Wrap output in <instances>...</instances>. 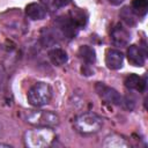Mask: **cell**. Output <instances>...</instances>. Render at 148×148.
I'll use <instances>...</instances> for the list:
<instances>
[{"mask_svg":"<svg viewBox=\"0 0 148 148\" xmlns=\"http://www.w3.org/2000/svg\"><path fill=\"white\" fill-rule=\"evenodd\" d=\"M49 58H50L51 62L56 66H62L68 60V56H67L66 51L62 49H59V47H54V49L50 50L49 51Z\"/></svg>","mask_w":148,"mask_h":148,"instance_id":"cell-11","label":"cell"},{"mask_svg":"<svg viewBox=\"0 0 148 148\" xmlns=\"http://www.w3.org/2000/svg\"><path fill=\"white\" fill-rule=\"evenodd\" d=\"M103 147L121 148V147H128V143L126 142V140L123 136H120L118 134H111V135L105 138V140L103 142Z\"/></svg>","mask_w":148,"mask_h":148,"instance_id":"cell-14","label":"cell"},{"mask_svg":"<svg viewBox=\"0 0 148 148\" xmlns=\"http://www.w3.org/2000/svg\"><path fill=\"white\" fill-rule=\"evenodd\" d=\"M24 143L30 148H45L52 145L56 139V134L52 127L36 126L34 130H29L24 133Z\"/></svg>","mask_w":148,"mask_h":148,"instance_id":"cell-1","label":"cell"},{"mask_svg":"<svg viewBox=\"0 0 148 148\" xmlns=\"http://www.w3.org/2000/svg\"><path fill=\"white\" fill-rule=\"evenodd\" d=\"M96 92L98 94V96L105 101L106 103L113 104V105H123L124 104V98L121 97V95L113 88L106 86L103 82H97L95 86Z\"/></svg>","mask_w":148,"mask_h":148,"instance_id":"cell-5","label":"cell"},{"mask_svg":"<svg viewBox=\"0 0 148 148\" xmlns=\"http://www.w3.org/2000/svg\"><path fill=\"white\" fill-rule=\"evenodd\" d=\"M40 3L46 8V10H50V12H54L58 8L56 0H40Z\"/></svg>","mask_w":148,"mask_h":148,"instance_id":"cell-19","label":"cell"},{"mask_svg":"<svg viewBox=\"0 0 148 148\" xmlns=\"http://www.w3.org/2000/svg\"><path fill=\"white\" fill-rule=\"evenodd\" d=\"M121 17L128 23V24H133L134 23V17H133V12L128 10V8H124V10L121 12Z\"/></svg>","mask_w":148,"mask_h":148,"instance_id":"cell-18","label":"cell"},{"mask_svg":"<svg viewBox=\"0 0 148 148\" xmlns=\"http://www.w3.org/2000/svg\"><path fill=\"white\" fill-rule=\"evenodd\" d=\"M127 59L133 66L141 67L145 65V53L136 45H131L127 49Z\"/></svg>","mask_w":148,"mask_h":148,"instance_id":"cell-10","label":"cell"},{"mask_svg":"<svg viewBox=\"0 0 148 148\" xmlns=\"http://www.w3.org/2000/svg\"><path fill=\"white\" fill-rule=\"evenodd\" d=\"M25 14L30 20H35L36 21V20L45 18L46 15H47V10L42 3L32 2V3H29L25 7Z\"/></svg>","mask_w":148,"mask_h":148,"instance_id":"cell-9","label":"cell"},{"mask_svg":"<svg viewBox=\"0 0 148 148\" xmlns=\"http://www.w3.org/2000/svg\"><path fill=\"white\" fill-rule=\"evenodd\" d=\"M69 2H71V0H56V3H57V6H58V8H59V7H65V6H67Z\"/></svg>","mask_w":148,"mask_h":148,"instance_id":"cell-20","label":"cell"},{"mask_svg":"<svg viewBox=\"0 0 148 148\" xmlns=\"http://www.w3.org/2000/svg\"><path fill=\"white\" fill-rule=\"evenodd\" d=\"M148 10V0H132V12L139 16L146 15Z\"/></svg>","mask_w":148,"mask_h":148,"instance_id":"cell-17","label":"cell"},{"mask_svg":"<svg viewBox=\"0 0 148 148\" xmlns=\"http://www.w3.org/2000/svg\"><path fill=\"white\" fill-rule=\"evenodd\" d=\"M69 20L80 29V28H83L86 24H87V21H88V16L86 14L84 10L80 9V8H74V9H71L69 10Z\"/></svg>","mask_w":148,"mask_h":148,"instance_id":"cell-13","label":"cell"},{"mask_svg":"<svg viewBox=\"0 0 148 148\" xmlns=\"http://www.w3.org/2000/svg\"><path fill=\"white\" fill-rule=\"evenodd\" d=\"M57 32L49 28H44L40 34V42L44 46H52L58 42Z\"/></svg>","mask_w":148,"mask_h":148,"instance_id":"cell-16","label":"cell"},{"mask_svg":"<svg viewBox=\"0 0 148 148\" xmlns=\"http://www.w3.org/2000/svg\"><path fill=\"white\" fill-rule=\"evenodd\" d=\"M74 126L79 133L83 135H90L97 133L102 128L103 119L94 112H84L75 118Z\"/></svg>","mask_w":148,"mask_h":148,"instance_id":"cell-2","label":"cell"},{"mask_svg":"<svg viewBox=\"0 0 148 148\" xmlns=\"http://www.w3.org/2000/svg\"><path fill=\"white\" fill-rule=\"evenodd\" d=\"M123 62H124V54L119 51V50H114V49H110L106 51L105 54V64L108 66V68L110 69H119L123 67Z\"/></svg>","mask_w":148,"mask_h":148,"instance_id":"cell-8","label":"cell"},{"mask_svg":"<svg viewBox=\"0 0 148 148\" xmlns=\"http://www.w3.org/2000/svg\"><path fill=\"white\" fill-rule=\"evenodd\" d=\"M24 119L34 126L54 127L59 124L58 114L50 110H28L24 113Z\"/></svg>","mask_w":148,"mask_h":148,"instance_id":"cell-3","label":"cell"},{"mask_svg":"<svg viewBox=\"0 0 148 148\" xmlns=\"http://www.w3.org/2000/svg\"><path fill=\"white\" fill-rule=\"evenodd\" d=\"M56 25L58 27V30L59 32L68 38V39H72L74 38L76 35H77V30L79 28L69 20V17H66V16H60L56 20Z\"/></svg>","mask_w":148,"mask_h":148,"instance_id":"cell-7","label":"cell"},{"mask_svg":"<svg viewBox=\"0 0 148 148\" xmlns=\"http://www.w3.org/2000/svg\"><path fill=\"white\" fill-rule=\"evenodd\" d=\"M79 56L84 62H87L89 65H92L96 61V52L91 46L82 45L79 49Z\"/></svg>","mask_w":148,"mask_h":148,"instance_id":"cell-15","label":"cell"},{"mask_svg":"<svg viewBox=\"0 0 148 148\" xmlns=\"http://www.w3.org/2000/svg\"><path fill=\"white\" fill-rule=\"evenodd\" d=\"M131 40V34L130 31L121 25L120 23L116 24L111 31V42L113 45L119 46V47H124L126 45H128Z\"/></svg>","mask_w":148,"mask_h":148,"instance_id":"cell-6","label":"cell"},{"mask_svg":"<svg viewBox=\"0 0 148 148\" xmlns=\"http://www.w3.org/2000/svg\"><path fill=\"white\" fill-rule=\"evenodd\" d=\"M27 97L32 106H44L52 98V88L46 82H37L29 89Z\"/></svg>","mask_w":148,"mask_h":148,"instance_id":"cell-4","label":"cell"},{"mask_svg":"<svg viewBox=\"0 0 148 148\" xmlns=\"http://www.w3.org/2000/svg\"><path fill=\"white\" fill-rule=\"evenodd\" d=\"M109 1H110L112 5H116V6H117V5H120L124 0H109Z\"/></svg>","mask_w":148,"mask_h":148,"instance_id":"cell-21","label":"cell"},{"mask_svg":"<svg viewBox=\"0 0 148 148\" xmlns=\"http://www.w3.org/2000/svg\"><path fill=\"white\" fill-rule=\"evenodd\" d=\"M124 83L128 89H136L139 91H143L146 89V77L141 79L136 74H130L126 76Z\"/></svg>","mask_w":148,"mask_h":148,"instance_id":"cell-12","label":"cell"}]
</instances>
